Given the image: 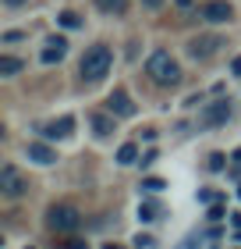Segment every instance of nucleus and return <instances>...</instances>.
Masks as SVG:
<instances>
[{
	"mask_svg": "<svg viewBox=\"0 0 241 249\" xmlns=\"http://www.w3.org/2000/svg\"><path fill=\"white\" fill-rule=\"evenodd\" d=\"M238 196H241V189H238Z\"/></svg>",
	"mask_w": 241,
	"mask_h": 249,
	"instance_id": "nucleus-31",
	"label": "nucleus"
},
{
	"mask_svg": "<svg viewBox=\"0 0 241 249\" xmlns=\"http://www.w3.org/2000/svg\"><path fill=\"white\" fill-rule=\"evenodd\" d=\"M231 71H234V75H241V57H234V61H231Z\"/></svg>",
	"mask_w": 241,
	"mask_h": 249,
	"instance_id": "nucleus-26",
	"label": "nucleus"
},
{
	"mask_svg": "<svg viewBox=\"0 0 241 249\" xmlns=\"http://www.w3.org/2000/svg\"><path fill=\"white\" fill-rule=\"evenodd\" d=\"M18 39H25V32H15V29L4 32V43H18Z\"/></svg>",
	"mask_w": 241,
	"mask_h": 249,
	"instance_id": "nucleus-21",
	"label": "nucleus"
},
{
	"mask_svg": "<svg viewBox=\"0 0 241 249\" xmlns=\"http://www.w3.org/2000/svg\"><path fill=\"white\" fill-rule=\"evenodd\" d=\"M7 7H21V4H29V0H4Z\"/></svg>",
	"mask_w": 241,
	"mask_h": 249,
	"instance_id": "nucleus-27",
	"label": "nucleus"
},
{
	"mask_svg": "<svg viewBox=\"0 0 241 249\" xmlns=\"http://www.w3.org/2000/svg\"><path fill=\"white\" fill-rule=\"evenodd\" d=\"M202 18L213 21V25H224V21L234 18V7L227 0H209V4H202Z\"/></svg>",
	"mask_w": 241,
	"mask_h": 249,
	"instance_id": "nucleus-7",
	"label": "nucleus"
},
{
	"mask_svg": "<svg viewBox=\"0 0 241 249\" xmlns=\"http://www.w3.org/2000/svg\"><path fill=\"white\" fill-rule=\"evenodd\" d=\"M139 160V146L135 142H124L121 150H117V164H135Z\"/></svg>",
	"mask_w": 241,
	"mask_h": 249,
	"instance_id": "nucleus-15",
	"label": "nucleus"
},
{
	"mask_svg": "<svg viewBox=\"0 0 241 249\" xmlns=\"http://www.w3.org/2000/svg\"><path fill=\"white\" fill-rule=\"evenodd\" d=\"M113 68V53L110 47H103V43H96V47H89L82 53V64H78V71H82L85 82H99V78H107Z\"/></svg>",
	"mask_w": 241,
	"mask_h": 249,
	"instance_id": "nucleus-2",
	"label": "nucleus"
},
{
	"mask_svg": "<svg viewBox=\"0 0 241 249\" xmlns=\"http://www.w3.org/2000/svg\"><path fill=\"white\" fill-rule=\"evenodd\" d=\"M227 118H231V104H227V100H213V104L202 107V124L206 128H216V124H224Z\"/></svg>",
	"mask_w": 241,
	"mask_h": 249,
	"instance_id": "nucleus-6",
	"label": "nucleus"
},
{
	"mask_svg": "<svg viewBox=\"0 0 241 249\" xmlns=\"http://www.w3.org/2000/svg\"><path fill=\"white\" fill-rule=\"evenodd\" d=\"M71 132H75V118L71 114H64V118L50 121V124H43V135H47V139H67Z\"/></svg>",
	"mask_w": 241,
	"mask_h": 249,
	"instance_id": "nucleus-10",
	"label": "nucleus"
},
{
	"mask_svg": "<svg viewBox=\"0 0 241 249\" xmlns=\"http://www.w3.org/2000/svg\"><path fill=\"white\" fill-rule=\"evenodd\" d=\"M25 249H29V246H25Z\"/></svg>",
	"mask_w": 241,
	"mask_h": 249,
	"instance_id": "nucleus-32",
	"label": "nucleus"
},
{
	"mask_svg": "<svg viewBox=\"0 0 241 249\" xmlns=\"http://www.w3.org/2000/svg\"><path fill=\"white\" fill-rule=\"evenodd\" d=\"M142 7L145 11H160V7H163V0H142Z\"/></svg>",
	"mask_w": 241,
	"mask_h": 249,
	"instance_id": "nucleus-24",
	"label": "nucleus"
},
{
	"mask_svg": "<svg viewBox=\"0 0 241 249\" xmlns=\"http://www.w3.org/2000/svg\"><path fill=\"white\" fill-rule=\"evenodd\" d=\"M57 21H61L64 29H78V25H82V18H78L75 11H61V15H57Z\"/></svg>",
	"mask_w": 241,
	"mask_h": 249,
	"instance_id": "nucleus-16",
	"label": "nucleus"
},
{
	"mask_svg": "<svg viewBox=\"0 0 241 249\" xmlns=\"http://www.w3.org/2000/svg\"><path fill=\"white\" fill-rule=\"evenodd\" d=\"M224 217V207H220V203H213V207H209V221H220Z\"/></svg>",
	"mask_w": 241,
	"mask_h": 249,
	"instance_id": "nucleus-22",
	"label": "nucleus"
},
{
	"mask_svg": "<svg viewBox=\"0 0 241 249\" xmlns=\"http://www.w3.org/2000/svg\"><path fill=\"white\" fill-rule=\"evenodd\" d=\"M131 246H139V249H149L153 246V235H135V242Z\"/></svg>",
	"mask_w": 241,
	"mask_h": 249,
	"instance_id": "nucleus-20",
	"label": "nucleus"
},
{
	"mask_svg": "<svg viewBox=\"0 0 241 249\" xmlns=\"http://www.w3.org/2000/svg\"><path fill=\"white\" fill-rule=\"evenodd\" d=\"M145 75L153 78L160 89H174V86H181V64L170 57L167 50H153V53H149V61H145Z\"/></svg>",
	"mask_w": 241,
	"mask_h": 249,
	"instance_id": "nucleus-1",
	"label": "nucleus"
},
{
	"mask_svg": "<svg viewBox=\"0 0 241 249\" xmlns=\"http://www.w3.org/2000/svg\"><path fill=\"white\" fill-rule=\"evenodd\" d=\"M64 53H67V39L64 36H47V43H43V50H39V61L57 64V61H64Z\"/></svg>",
	"mask_w": 241,
	"mask_h": 249,
	"instance_id": "nucleus-8",
	"label": "nucleus"
},
{
	"mask_svg": "<svg viewBox=\"0 0 241 249\" xmlns=\"http://www.w3.org/2000/svg\"><path fill=\"white\" fill-rule=\"evenodd\" d=\"M156 213H160V207H156V203H142V207H139V217L149 224V221H156Z\"/></svg>",
	"mask_w": 241,
	"mask_h": 249,
	"instance_id": "nucleus-17",
	"label": "nucleus"
},
{
	"mask_svg": "<svg viewBox=\"0 0 241 249\" xmlns=\"http://www.w3.org/2000/svg\"><path fill=\"white\" fill-rule=\"evenodd\" d=\"M47 224L53 231H78L82 228V213H78L71 203H53L47 210Z\"/></svg>",
	"mask_w": 241,
	"mask_h": 249,
	"instance_id": "nucleus-3",
	"label": "nucleus"
},
{
	"mask_svg": "<svg viewBox=\"0 0 241 249\" xmlns=\"http://www.w3.org/2000/svg\"><path fill=\"white\" fill-rule=\"evenodd\" d=\"M199 199H202V203H216V192H209V189H202V192H199Z\"/></svg>",
	"mask_w": 241,
	"mask_h": 249,
	"instance_id": "nucleus-25",
	"label": "nucleus"
},
{
	"mask_svg": "<svg viewBox=\"0 0 241 249\" xmlns=\"http://www.w3.org/2000/svg\"><path fill=\"white\" fill-rule=\"evenodd\" d=\"M93 132L99 135V139H107V135L113 132V118L110 114H93Z\"/></svg>",
	"mask_w": 241,
	"mask_h": 249,
	"instance_id": "nucleus-12",
	"label": "nucleus"
},
{
	"mask_svg": "<svg viewBox=\"0 0 241 249\" xmlns=\"http://www.w3.org/2000/svg\"><path fill=\"white\" fill-rule=\"evenodd\" d=\"M25 153H29V160H36V164H53L57 160V150L47 146V142H29Z\"/></svg>",
	"mask_w": 241,
	"mask_h": 249,
	"instance_id": "nucleus-11",
	"label": "nucleus"
},
{
	"mask_svg": "<svg viewBox=\"0 0 241 249\" xmlns=\"http://www.w3.org/2000/svg\"><path fill=\"white\" fill-rule=\"evenodd\" d=\"M25 189H29V182L21 178V171H18V167H11V164H4V167H0V192H4V196L18 199V196H25Z\"/></svg>",
	"mask_w": 241,
	"mask_h": 249,
	"instance_id": "nucleus-5",
	"label": "nucleus"
},
{
	"mask_svg": "<svg viewBox=\"0 0 241 249\" xmlns=\"http://www.w3.org/2000/svg\"><path fill=\"white\" fill-rule=\"evenodd\" d=\"M231 160H234V167H241V150H234V157H231Z\"/></svg>",
	"mask_w": 241,
	"mask_h": 249,
	"instance_id": "nucleus-28",
	"label": "nucleus"
},
{
	"mask_svg": "<svg viewBox=\"0 0 241 249\" xmlns=\"http://www.w3.org/2000/svg\"><path fill=\"white\" fill-rule=\"evenodd\" d=\"M142 189H145V192H163V189H167V182H163V178H145Z\"/></svg>",
	"mask_w": 241,
	"mask_h": 249,
	"instance_id": "nucleus-18",
	"label": "nucleus"
},
{
	"mask_svg": "<svg viewBox=\"0 0 241 249\" xmlns=\"http://www.w3.org/2000/svg\"><path fill=\"white\" fill-rule=\"evenodd\" d=\"M18 71H21V61L11 57V53H4V57H0V75L11 78V75H18Z\"/></svg>",
	"mask_w": 241,
	"mask_h": 249,
	"instance_id": "nucleus-14",
	"label": "nucleus"
},
{
	"mask_svg": "<svg viewBox=\"0 0 241 249\" xmlns=\"http://www.w3.org/2000/svg\"><path fill=\"white\" fill-rule=\"evenodd\" d=\"M107 110L113 118H131L135 114V104H131V96L124 93V89H113V93L107 96Z\"/></svg>",
	"mask_w": 241,
	"mask_h": 249,
	"instance_id": "nucleus-9",
	"label": "nucleus"
},
{
	"mask_svg": "<svg viewBox=\"0 0 241 249\" xmlns=\"http://www.w3.org/2000/svg\"><path fill=\"white\" fill-rule=\"evenodd\" d=\"M96 7L103 15H124V11H128V0H96Z\"/></svg>",
	"mask_w": 241,
	"mask_h": 249,
	"instance_id": "nucleus-13",
	"label": "nucleus"
},
{
	"mask_svg": "<svg viewBox=\"0 0 241 249\" xmlns=\"http://www.w3.org/2000/svg\"><path fill=\"white\" fill-rule=\"evenodd\" d=\"M177 249H199V239H195V235H188V239H185V242H181Z\"/></svg>",
	"mask_w": 241,
	"mask_h": 249,
	"instance_id": "nucleus-23",
	"label": "nucleus"
},
{
	"mask_svg": "<svg viewBox=\"0 0 241 249\" xmlns=\"http://www.w3.org/2000/svg\"><path fill=\"white\" fill-rule=\"evenodd\" d=\"M103 249H121V246H103Z\"/></svg>",
	"mask_w": 241,
	"mask_h": 249,
	"instance_id": "nucleus-30",
	"label": "nucleus"
},
{
	"mask_svg": "<svg viewBox=\"0 0 241 249\" xmlns=\"http://www.w3.org/2000/svg\"><path fill=\"white\" fill-rule=\"evenodd\" d=\"M177 7H192V0H177Z\"/></svg>",
	"mask_w": 241,
	"mask_h": 249,
	"instance_id": "nucleus-29",
	"label": "nucleus"
},
{
	"mask_svg": "<svg viewBox=\"0 0 241 249\" xmlns=\"http://www.w3.org/2000/svg\"><path fill=\"white\" fill-rule=\"evenodd\" d=\"M224 160H227L224 153H213V157H209V164H206V167H209V171H224Z\"/></svg>",
	"mask_w": 241,
	"mask_h": 249,
	"instance_id": "nucleus-19",
	"label": "nucleus"
},
{
	"mask_svg": "<svg viewBox=\"0 0 241 249\" xmlns=\"http://www.w3.org/2000/svg\"><path fill=\"white\" fill-rule=\"evenodd\" d=\"M220 47H224V36H216V32H206V36L188 39V57H192V61H209Z\"/></svg>",
	"mask_w": 241,
	"mask_h": 249,
	"instance_id": "nucleus-4",
	"label": "nucleus"
}]
</instances>
